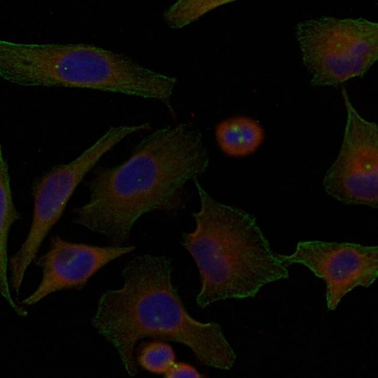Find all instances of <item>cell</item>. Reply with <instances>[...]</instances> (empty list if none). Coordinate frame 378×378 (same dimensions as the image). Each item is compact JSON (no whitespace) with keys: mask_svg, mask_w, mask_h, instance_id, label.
I'll return each mask as SVG.
<instances>
[{"mask_svg":"<svg viewBox=\"0 0 378 378\" xmlns=\"http://www.w3.org/2000/svg\"><path fill=\"white\" fill-rule=\"evenodd\" d=\"M208 163L201 134L191 125L157 129L125 161L96 171L89 199L74 210L73 221L122 245L144 214L181 208L186 184L203 173Z\"/></svg>","mask_w":378,"mask_h":378,"instance_id":"6da1fadb","label":"cell"},{"mask_svg":"<svg viewBox=\"0 0 378 378\" xmlns=\"http://www.w3.org/2000/svg\"><path fill=\"white\" fill-rule=\"evenodd\" d=\"M172 270L166 256L132 258L122 271V286L100 297L92 325L115 348L132 377L138 371L135 345L146 337L184 344L203 365L231 369L236 355L221 327L188 313L173 284Z\"/></svg>","mask_w":378,"mask_h":378,"instance_id":"7a4b0ae2","label":"cell"},{"mask_svg":"<svg viewBox=\"0 0 378 378\" xmlns=\"http://www.w3.org/2000/svg\"><path fill=\"white\" fill-rule=\"evenodd\" d=\"M200 201L195 227L182 244L194 260L201 287L197 305L254 297L265 285L287 279L288 271L272 250L256 221L246 212L220 203L194 180Z\"/></svg>","mask_w":378,"mask_h":378,"instance_id":"3957f363","label":"cell"},{"mask_svg":"<svg viewBox=\"0 0 378 378\" xmlns=\"http://www.w3.org/2000/svg\"><path fill=\"white\" fill-rule=\"evenodd\" d=\"M0 76L23 86L89 89L145 98L155 95L158 73L123 54L87 44L0 41Z\"/></svg>","mask_w":378,"mask_h":378,"instance_id":"277c9868","label":"cell"},{"mask_svg":"<svg viewBox=\"0 0 378 378\" xmlns=\"http://www.w3.org/2000/svg\"><path fill=\"white\" fill-rule=\"evenodd\" d=\"M296 38L312 85L336 87L363 76L378 58V23L323 16L299 22Z\"/></svg>","mask_w":378,"mask_h":378,"instance_id":"5b68a950","label":"cell"},{"mask_svg":"<svg viewBox=\"0 0 378 378\" xmlns=\"http://www.w3.org/2000/svg\"><path fill=\"white\" fill-rule=\"evenodd\" d=\"M347 121L338 155L327 171L328 194L346 204L378 206V127L362 117L345 90Z\"/></svg>","mask_w":378,"mask_h":378,"instance_id":"8992f818","label":"cell"},{"mask_svg":"<svg viewBox=\"0 0 378 378\" xmlns=\"http://www.w3.org/2000/svg\"><path fill=\"white\" fill-rule=\"evenodd\" d=\"M286 267L303 265L326 284L328 309L335 310L342 298L357 286L369 287L378 276V246L319 240L299 242L288 255H278Z\"/></svg>","mask_w":378,"mask_h":378,"instance_id":"52a82bcc","label":"cell"},{"mask_svg":"<svg viewBox=\"0 0 378 378\" xmlns=\"http://www.w3.org/2000/svg\"><path fill=\"white\" fill-rule=\"evenodd\" d=\"M94 167L92 159L82 153L68 163L53 167L35 184L30 227L8 263L14 289L20 290L26 272L46 236L61 218L79 184Z\"/></svg>","mask_w":378,"mask_h":378,"instance_id":"ba28073f","label":"cell"},{"mask_svg":"<svg viewBox=\"0 0 378 378\" xmlns=\"http://www.w3.org/2000/svg\"><path fill=\"white\" fill-rule=\"evenodd\" d=\"M135 249L133 245L100 246L73 242L54 236L47 251L37 260L42 271L41 281L22 303L33 305L56 291L83 287L101 268Z\"/></svg>","mask_w":378,"mask_h":378,"instance_id":"9c48e42d","label":"cell"},{"mask_svg":"<svg viewBox=\"0 0 378 378\" xmlns=\"http://www.w3.org/2000/svg\"><path fill=\"white\" fill-rule=\"evenodd\" d=\"M216 137L221 150L228 155L242 157L253 153L264 139L260 124L249 118L237 117L220 123Z\"/></svg>","mask_w":378,"mask_h":378,"instance_id":"30bf717a","label":"cell"},{"mask_svg":"<svg viewBox=\"0 0 378 378\" xmlns=\"http://www.w3.org/2000/svg\"><path fill=\"white\" fill-rule=\"evenodd\" d=\"M20 216L14 204L8 166L0 150V283L5 297L10 296L7 278L8 240L11 228Z\"/></svg>","mask_w":378,"mask_h":378,"instance_id":"8fae6325","label":"cell"},{"mask_svg":"<svg viewBox=\"0 0 378 378\" xmlns=\"http://www.w3.org/2000/svg\"><path fill=\"white\" fill-rule=\"evenodd\" d=\"M139 364L144 370L156 374H166L175 363V354L168 344L160 341L146 345L138 357Z\"/></svg>","mask_w":378,"mask_h":378,"instance_id":"7c38bea8","label":"cell"},{"mask_svg":"<svg viewBox=\"0 0 378 378\" xmlns=\"http://www.w3.org/2000/svg\"><path fill=\"white\" fill-rule=\"evenodd\" d=\"M166 378H201L204 377L194 367L185 363H175L164 375Z\"/></svg>","mask_w":378,"mask_h":378,"instance_id":"4fadbf2b","label":"cell"}]
</instances>
